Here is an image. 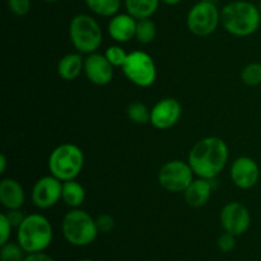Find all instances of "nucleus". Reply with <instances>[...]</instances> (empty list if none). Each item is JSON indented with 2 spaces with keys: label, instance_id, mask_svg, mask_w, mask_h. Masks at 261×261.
Returning a JSON list of instances; mask_svg holds the SVG:
<instances>
[{
  "label": "nucleus",
  "instance_id": "nucleus-1",
  "mask_svg": "<svg viewBox=\"0 0 261 261\" xmlns=\"http://www.w3.org/2000/svg\"><path fill=\"white\" fill-rule=\"evenodd\" d=\"M228 157V145L223 139L206 137L191 148L188 162L198 177L213 180L226 167Z\"/></svg>",
  "mask_w": 261,
  "mask_h": 261
},
{
  "label": "nucleus",
  "instance_id": "nucleus-2",
  "mask_svg": "<svg viewBox=\"0 0 261 261\" xmlns=\"http://www.w3.org/2000/svg\"><path fill=\"white\" fill-rule=\"evenodd\" d=\"M221 23L231 35L237 37L251 36L261 24L259 7L244 0L228 3L221 10Z\"/></svg>",
  "mask_w": 261,
  "mask_h": 261
},
{
  "label": "nucleus",
  "instance_id": "nucleus-3",
  "mask_svg": "<svg viewBox=\"0 0 261 261\" xmlns=\"http://www.w3.org/2000/svg\"><path fill=\"white\" fill-rule=\"evenodd\" d=\"M51 222L42 214H30L17 228V242L27 254L45 251L53 242Z\"/></svg>",
  "mask_w": 261,
  "mask_h": 261
},
{
  "label": "nucleus",
  "instance_id": "nucleus-4",
  "mask_svg": "<svg viewBox=\"0 0 261 261\" xmlns=\"http://www.w3.org/2000/svg\"><path fill=\"white\" fill-rule=\"evenodd\" d=\"M84 166L83 150L75 144L64 143L51 152L47 161L50 175L60 181L75 180Z\"/></svg>",
  "mask_w": 261,
  "mask_h": 261
},
{
  "label": "nucleus",
  "instance_id": "nucleus-5",
  "mask_svg": "<svg viewBox=\"0 0 261 261\" xmlns=\"http://www.w3.org/2000/svg\"><path fill=\"white\" fill-rule=\"evenodd\" d=\"M64 239L73 246L83 247L93 244L98 236L96 219L82 209L75 208L64 216L61 222Z\"/></svg>",
  "mask_w": 261,
  "mask_h": 261
},
{
  "label": "nucleus",
  "instance_id": "nucleus-6",
  "mask_svg": "<svg viewBox=\"0 0 261 261\" xmlns=\"http://www.w3.org/2000/svg\"><path fill=\"white\" fill-rule=\"evenodd\" d=\"M69 37L74 48L81 54L97 53L103 40L99 23L92 15L76 14L69 24Z\"/></svg>",
  "mask_w": 261,
  "mask_h": 261
},
{
  "label": "nucleus",
  "instance_id": "nucleus-7",
  "mask_svg": "<svg viewBox=\"0 0 261 261\" xmlns=\"http://www.w3.org/2000/svg\"><path fill=\"white\" fill-rule=\"evenodd\" d=\"M221 23V12L213 2H199L189 10L186 24L189 31L198 37L209 36Z\"/></svg>",
  "mask_w": 261,
  "mask_h": 261
},
{
  "label": "nucleus",
  "instance_id": "nucleus-8",
  "mask_svg": "<svg viewBox=\"0 0 261 261\" xmlns=\"http://www.w3.org/2000/svg\"><path fill=\"white\" fill-rule=\"evenodd\" d=\"M122 71L132 83L143 88L152 86L157 78V68L152 56L139 50L127 55Z\"/></svg>",
  "mask_w": 261,
  "mask_h": 261
},
{
  "label": "nucleus",
  "instance_id": "nucleus-9",
  "mask_svg": "<svg viewBox=\"0 0 261 261\" xmlns=\"http://www.w3.org/2000/svg\"><path fill=\"white\" fill-rule=\"evenodd\" d=\"M194 171L189 162L181 160L168 161L158 172L160 185L168 193H184L194 180Z\"/></svg>",
  "mask_w": 261,
  "mask_h": 261
},
{
  "label": "nucleus",
  "instance_id": "nucleus-10",
  "mask_svg": "<svg viewBox=\"0 0 261 261\" xmlns=\"http://www.w3.org/2000/svg\"><path fill=\"white\" fill-rule=\"evenodd\" d=\"M219 221L224 232H228L237 237L244 234L250 228L251 216L245 204L231 201L222 208Z\"/></svg>",
  "mask_w": 261,
  "mask_h": 261
},
{
  "label": "nucleus",
  "instance_id": "nucleus-11",
  "mask_svg": "<svg viewBox=\"0 0 261 261\" xmlns=\"http://www.w3.org/2000/svg\"><path fill=\"white\" fill-rule=\"evenodd\" d=\"M63 181L48 175L38 178L32 189V201L38 209H48L61 200Z\"/></svg>",
  "mask_w": 261,
  "mask_h": 261
},
{
  "label": "nucleus",
  "instance_id": "nucleus-12",
  "mask_svg": "<svg viewBox=\"0 0 261 261\" xmlns=\"http://www.w3.org/2000/svg\"><path fill=\"white\" fill-rule=\"evenodd\" d=\"M182 114L181 103L175 98H163L150 109V124L158 130H167L177 124Z\"/></svg>",
  "mask_w": 261,
  "mask_h": 261
},
{
  "label": "nucleus",
  "instance_id": "nucleus-13",
  "mask_svg": "<svg viewBox=\"0 0 261 261\" xmlns=\"http://www.w3.org/2000/svg\"><path fill=\"white\" fill-rule=\"evenodd\" d=\"M229 175L234 186L247 190V189L254 188L259 181L260 168L254 158L242 155L233 161Z\"/></svg>",
  "mask_w": 261,
  "mask_h": 261
},
{
  "label": "nucleus",
  "instance_id": "nucleus-14",
  "mask_svg": "<svg viewBox=\"0 0 261 261\" xmlns=\"http://www.w3.org/2000/svg\"><path fill=\"white\" fill-rule=\"evenodd\" d=\"M84 74L91 83L106 86L114 78V65L102 54L92 53L84 59Z\"/></svg>",
  "mask_w": 261,
  "mask_h": 261
},
{
  "label": "nucleus",
  "instance_id": "nucleus-15",
  "mask_svg": "<svg viewBox=\"0 0 261 261\" xmlns=\"http://www.w3.org/2000/svg\"><path fill=\"white\" fill-rule=\"evenodd\" d=\"M138 20L129 13H122V14H115L110 19L107 31H109L110 37L119 43L129 42L132 38L135 37L137 32Z\"/></svg>",
  "mask_w": 261,
  "mask_h": 261
},
{
  "label": "nucleus",
  "instance_id": "nucleus-16",
  "mask_svg": "<svg viewBox=\"0 0 261 261\" xmlns=\"http://www.w3.org/2000/svg\"><path fill=\"white\" fill-rule=\"evenodd\" d=\"M25 201L23 186L14 178H3L0 181V203L4 208L20 209Z\"/></svg>",
  "mask_w": 261,
  "mask_h": 261
},
{
  "label": "nucleus",
  "instance_id": "nucleus-17",
  "mask_svg": "<svg viewBox=\"0 0 261 261\" xmlns=\"http://www.w3.org/2000/svg\"><path fill=\"white\" fill-rule=\"evenodd\" d=\"M212 191H213V188H212L211 180L199 177L193 180L189 188L184 191V196L189 205L193 208H200L208 203L212 196Z\"/></svg>",
  "mask_w": 261,
  "mask_h": 261
},
{
  "label": "nucleus",
  "instance_id": "nucleus-18",
  "mask_svg": "<svg viewBox=\"0 0 261 261\" xmlns=\"http://www.w3.org/2000/svg\"><path fill=\"white\" fill-rule=\"evenodd\" d=\"M58 70L59 76L64 81H74L78 78L84 71V59L82 58L81 53H70L66 54L65 56L59 60L58 63Z\"/></svg>",
  "mask_w": 261,
  "mask_h": 261
},
{
  "label": "nucleus",
  "instance_id": "nucleus-19",
  "mask_svg": "<svg viewBox=\"0 0 261 261\" xmlns=\"http://www.w3.org/2000/svg\"><path fill=\"white\" fill-rule=\"evenodd\" d=\"M161 0H125L126 12L135 19L150 18L160 7Z\"/></svg>",
  "mask_w": 261,
  "mask_h": 261
},
{
  "label": "nucleus",
  "instance_id": "nucleus-20",
  "mask_svg": "<svg viewBox=\"0 0 261 261\" xmlns=\"http://www.w3.org/2000/svg\"><path fill=\"white\" fill-rule=\"evenodd\" d=\"M61 200L71 209L79 208L86 200V190L78 181H64Z\"/></svg>",
  "mask_w": 261,
  "mask_h": 261
},
{
  "label": "nucleus",
  "instance_id": "nucleus-21",
  "mask_svg": "<svg viewBox=\"0 0 261 261\" xmlns=\"http://www.w3.org/2000/svg\"><path fill=\"white\" fill-rule=\"evenodd\" d=\"M91 12L101 17H114L121 7V0H86Z\"/></svg>",
  "mask_w": 261,
  "mask_h": 261
},
{
  "label": "nucleus",
  "instance_id": "nucleus-22",
  "mask_svg": "<svg viewBox=\"0 0 261 261\" xmlns=\"http://www.w3.org/2000/svg\"><path fill=\"white\" fill-rule=\"evenodd\" d=\"M157 28L155 23L150 20L149 18L147 19H139L137 23V32H135V38L143 45L150 43L155 38Z\"/></svg>",
  "mask_w": 261,
  "mask_h": 261
},
{
  "label": "nucleus",
  "instance_id": "nucleus-23",
  "mask_svg": "<svg viewBox=\"0 0 261 261\" xmlns=\"http://www.w3.org/2000/svg\"><path fill=\"white\" fill-rule=\"evenodd\" d=\"M126 114L129 120L135 124H147L150 122V109L143 102H133L127 106Z\"/></svg>",
  "mask_w": 261,
  "mask_h": 261
},
{
  "label": "nucleus",
  "instance_id": "nucleus-24",
  "mask_svg": "<svg viewBox=\"0 0 261 261\" xmlns=\"http://www.w3.org/2000/svg\"><path fill=\"white\" fill-rule=\"evenodd\" d=\"M27 252L22 249L18 242H7L2 245L0 250V261H24Z\"/></svg>",
  "mask_w": 261,
  "mask_h": 261
},
{
  "label": "nucleus",
  "instance_id": "nucleus-25",
  "mask_svg": "<svg viewBox=\"0 0 261 261\" xmlns=\"http://www.w3.org/2000/svg\"><path fill=\"white\" fill-rule=\"evenodd\" d=\"M241 81L244 82L246 86L250 87H255L261 84V64H247L241 71Z\"/></svg>",
  "mask_w": 261,
  "mask_h": 261
},
{
  "label": "nucleus",
  "instance_id": "nucleus-26",
  "mask_svg": "<svg viewBox=\"0 0 261 261\" xmlns=\"http://www.w3.org/2000/svg\"><path fill=\"white\" fill-rule=\"evenodd\" d=\"M127 55L129 54L119 45H112L110 47H107V50L105 51V56L107 58V60L114 65V68H122L126 61Z\"/></svg>",
  "mask_w": 261,
  "mask_h": 261
},
{
  "label": "nucleus",
  "instance_id": "nucleus-27",
  "mask_svg": "<svg viewBox=\"0 0 261 261\" xmlns=\"http://www.w3.org/2000/svg\"><path fill=\"white\" fill-rule=\"evenodd\" d=\"M8 8L18 17H24L31 10V0H8Z\"/></svg>",
  "mask_w": 261,
  "mask_h": 261
},
{
  "label": "nucleus",
  "instance_id": "nucleus-28",
  "mask_svg": "<svg viewBox=\"0 0 261 261\" xmlns=\"http://www.w3.org/2000/svg\"><path fill=\"white\" fill-rule=\"evenodd\" d=\"M217 245L222 252H231L236 246V236L228 233V232H224L218 237Z\"/></svg>",
  "mask_w": 261,
  "mask_h": 261
},
{
  "label": "nucleus",
  "instance_id": "nucleus-29",
  "mask_svg": "<svg viewBox=\"0 0 261 261\" xmlns=\"http://www.w3.org/2000/svg\"><path fill=\"white\" fill-rule=\"evenodd\" d=\"M0 228H2V232H0V245H5L7 242H9L13 228L12 223L9 222L5 213L0 214Z\"/></svg>",
  "mask_w": 261,
  "mask_h": 261
},
{
  "label": "nucleus",
  "instance_id": "nucleus-30",
  "mask_svg": "<svg viewBox=\"0 0 261 261\" xmlns=\"http://www.w3.org/2000/svg\"><path fill=\"white\" fill-rule=\"evenodd\" d=\"M96 224L99 232H102V233H109V232H111L114 229L115 219L111 216H109V214H101V216H98L96 218Z\"/></svg>",
  "mask_w": 261,
  "mask_h": 261
},
{
  "label": "nucleus",
  "instance_id": "nucleus-31",
  "mask_svg": "<svg viewBox=\"0 0 261 261\" xmlns=\"http://www.w3.org/2000/svg\"><path fill=\"white\" fill-rule=\"evenodd\" d=\"M5 214H7L8 219L12 223L13 228H18L25 218V216L23 214V212L20 209H9Z\"/></svg>",
  "mask_w": 261,
  "mask_h": 261
},
{
  "label": "nucleus",
  "instance_id": "nucleus-32",
  "mask_svg": "<svg viewBox=\"0 0 261 261\" xmlns=\"http://www.w3.org/2000/svg\"><path fill=\"white\" fill-rule=\"evenodd\" d=\"M24 261H55L54 257H51L50 255L46 254L45 251L41 252H31V254H27Z\"/></svg>",
  "mask_w": 261,
  "mask_h": 261
},
{
  "label": "nucleus",
  "instance_id": "nucleus-33",
  "mask_svg": "<svg viewBox=\"0 0 261 261\" xmlns=\"http://www.w3.org/2000/svg\"><path fill=\"white\" fill-rule=\"evenodd\" d=\"M5 170H7V157L5 154H2L0 155V175H3Z\"/></svg>",
  "mask_w": 261,
  "mask_h": 261
},
{
  "label": "nucleus",
  "instance_id": "nucleus-34",
  "mask_svg": "<svg viewBox=\"0 0 261 261\" xmlns=\"http://www.w3.org/2000/svg\"><path fill=\"white\" fill-rule=\"evenodd\" d=\"M161 2H163L165 4H167V5H176V4H178V3L182 2V0H161Z\"/></svg>",
  "mask_w": 261,
  "mask_h": 261
},
{
  "label": "nucleus",
  "instance_id": "nucleus-35",
  "mask_svg": "<svg viewBox=\"0 0 261 261\" xmlns=\"http://www.w3.org/2000/svg\"><path fill=\"white\" fill-rule=\"evenodd\" d=\"M76 261H93V260H91V259H81V260H76Z\"/></svg>",
  "mask_w": 261,
  "mask_h": 261
},
{
  "label": "nucleus",
  "instance_id": "nucleus-36",
  "mask_svg": "<svg viewBox=\"0 0 261 261\" xmlns=\"http://www.w3.org/2000/svg\"><path fill=\"white\" fill-rule=\"evenodd\" d=\"M45 2H47V3H55V2H58V0H45Z\"/></svg>",
  "mask_w": 261,
  "mask_h": 261
},
{
  "label": "nucleus",
  "instance_id": "nucleus-37",
  "mask_svg": "<svg viewBox=\"0 0 261 261\" xmlns=\"http://www.w3.org/2000/svg\"><path fill=\"white\" fill-rule=\"evenodd\" d=\"M259 10H260V13H261V0H260V4H259Z\"/></svg>",
  "mask_w": 261,
  "mask_h": 261
},
{
  "label": "nucleus",
  "instance_id": "nucleus-38",
  "mask_svg": "<svg viewBox=\"0 0 261 261\" xmlns=\"http://www.w3.org/2000/svg\"><path fill=\"white\" fill-rule=\"evenodd\" d=\"M201 2H213V0H201Z\"/></svg>",
  "mask_w": 261,
  "mask_h": 261
}]
</instances>
